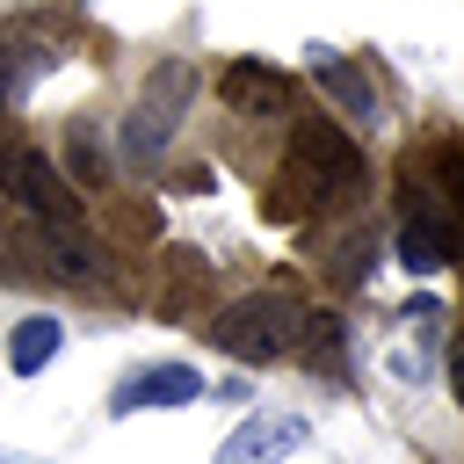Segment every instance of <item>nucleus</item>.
Instances as JSON below:
<instances>
[{
    "label": "nucleus",
    "mask_w": 464,
    "mask_h": 464,
    "mask_svg": "<svg viewBox=\"0 0 464 464\" xmlns=\"http://www.w3.org/2000/svg\"><path fill=\"white\" fill-rule=\"evenodd\" d=\"M203 392V377L188 362H160V370H138L130 384H116V413H145V406H188Z\"/></svg>",
    "instance_id": "obj_8"
},
{
    "label": "nucleus",
    "mask_w": 464,
    "mask_h": 464,
    "mask_svg": "<svg viewBox=\"0 0 464 464\" xmlns=\"http://www.w3.org/2000/svg\"><path fill=\"white\" fill-rule=\"evenodd\" d=\"M420 174H428V188L450 203V218L464 225V138H435V145L420 152Z\"/></svg>",
    "instance_id": "obj_12"
},
{
    "label": "nucleus",
    "mask_w": 464,
    "mask_h": 464,
    "mask_svg": "<svg viewBox=\"0 0 464 464\" xmlns=\"http://www.w3.org/2000/svg\"><path fill=\"white\" fill-rule=\"evenodd\" d=\"M44 246H51V261H58L65 276H80V283H109V261H102V246H94L87 225H44Z\"/></svg>",
    "instance_id": "obj_10"
},
{
    "label": "nucleus",
    "mask_w": 464,
    "mask_h": 464,
    "mask_svg": "<svg viewBox=\"0 0 464 464\" xmlns=\"http://www.w3.org/2000/svg\"><path fill=\"white\" fill-rule=\"evenodd\" d=\"M65 174H72L80 188H102V181H109V160H102L94 123H72V130H65Z\"/></svg>",
    "instance_id": "obj_14"
},
{
    "label": "nucleus",
    "mask_w": 464,
    "mask_h": 464,
    "mask_svg": "<svg viewBox=\"0 0 464 464\" xmlns=\"http://www.w3.org/2000/svg\"><path fill=\"white\" fill-rule=\"evenodd\" d=\"M370 181V160L348 130L334 123H297L290 130V152H283V188L268 196L276 218H312V210H334V203H355Z\"/></svg>",
    "instance_id": "obj_1"
},
{
    "label": "nucleus",
    "mask_w": 464,
    "mask_h": 464,
    "mask_svg": "<svg viewBox=\"0 0 464 464\" xmlns=\"http://www.w3.org/2000/svg\"><path fill=\"white\" fill-rule=\"evenodd\" d=\"M399 261H406L413 276L464 261V225L450 218V203L428 188L420 167H399Z\"/></svg>",
    "instance_id": "obj_3"
},
{
    "label": "nucleus",
    "mask_w": 464,
    "mask_h": 464,
    "mask_svg": "<svg viewBox=\"0 0 464 464\" xmlns=\"http://www.w3.org/2000/svg\"><path fill=\"white\" fill-rule=\"evenodd\" d=\"M0 196H14L36 225H80V203H72V181L51 152L36 145H7L0 152Z\"/></svg>",
    "instance_id": "obj_5"
},
{
    "label": "nucleus",
    "mask_w": 464,
    "mask_h": 464,
    "mask_svg": "<svg viewBox=\"0 0 464 464\" xmlns=\"http://www.w3.org/2000/svg\"><path fill=\"white\" fill-rule=\"evenodd\" d=\"M312 80L326 87L334 109H348L355 123H377V87H370L362 58H334V51H319V58H312Z\"/></svg>",
    "instance_id": "obj_9"
},
{
    "label": "nucleus",
    "mask_w": 464,
    "mask_h": 464,
    "mask_svg": "<svg viewBox=\"0 0 464 464\" xmlns=\"http://www.w3.org/2000/svg\"><path fill=\"white\" fill-rule=\"evenodd\" d=\"M188 102H196V65H188V58H160L152 80H145V94H138V109L123 116V145H130L138 160H152V152L181 130Z\"/></svg>",
    "instance_id": "obj_4"
},
{
    "label": "nucleus",
    "mask_w": 464,
    "mask_h": 464,
    "mask_svg": "<svg viewBox=\"0 0 464 464\" xmlns=\"http://www.w3.org/2000/svg\"><path fill=\"white\" fill-rule=\"evenodd\" d=\"M58 348H65V326L36 312V319H22V326L7 334V370H14V377H36V370H44Z\"/></svg>",
    "instance_id": "obj_11"
},
{
    "label": "nucleus",
    "mask_w": 464,
    "mask_h": 464,
    "mask_svg": "<svg viewBox=\"0 0 464 464\" xmlns=\"http://www.w3.org/2000/svg\"><path fill=\"white\" fill-rule=\"evenodd\" d=\"M341 341H348L341 312H304V319H297V348H304V362H312L319 377L341 370Z\"/></svg>",
    "instance_id": "obj_13"
},
{
    "label": "nucleus",
    "mask_w": 464,
    "mask_h": 464,
    "mask_svg": "<svg viewBox=\"0 0 464 464\" xmlns=\"http://www.w3.org/2000/svg\"><path fill=\"white\" fill-rule=\"evenodd\" d=\"M218 94H225L232 116H290V109H297L290 72H276L268 58H232L225 80H218Z\"/></svg>",
    "instance_id": "obj_6"
},
{
    "label": "nucleus",
    "mask_w": 464,
    "mask_h": 464,
    "mask_svg": "<svg viewBox=\"0 0 464 464\" xmlns=\"http://www.w3.org/2000/svg\"><path fill=\"white\" fill-rule=\"evenodd\" d=\"M450 399L464 406V326L450 334Z\"/></svg>",
    "instance_id": "obj_15"
},
{
    "label": "nucleus",
    "mask_w": 464,
    "mask_h": 464,
    "mask_svg": "<svg viewBox=\"0 0 464 464\" xmlns=\"http://www.w3.org/2000/svg\"><path fill=\"white\" fill-rule=\"evenodd\" d=\"M297 442H304V420L297 413H254L246 428H232V442L218 450V464H276Z\"/></svg>",
    "instance_id": "obj_7"
},
{
    "label": "nucleus",
    "mask_w": 464,
    "mask_h": 464,
    "mask_svg": "<svg viewBox=\"0 0 464 464\" xmlns=\"http://www.w3.org/2000/svg\"><path fill=\"white\" fill-rule=\"evenodd\" d=\"M297 319H304V304L290 290H246L210 319V341L239 362H276L297 348Z\"/></svg>",
    "instance_id": "obj_2"
}]
</instances>
